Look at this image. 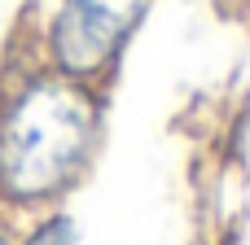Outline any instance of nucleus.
<instances>
[{"label": "nucleus", "instance_id": "2", "mask_svg": "<svg viewBox=\"0 0 250 245\" xmlns=\"http://www.w3.org/2000/svg\"><path fill=\"white\" fill-rule=\"evenodd\" d=\"M149 0H62L53 22V57L66 75L83 79L110 66Z\"/></svg>", "mask_w": 250, "mask_h": 245}, {"label": "nucleus", "instance_id": "1", "mask_svg": "<svg viewBox=\"0 0 250 245\" xmlns=\"http://www.w3.org/2000/svg\"><path fill=\"white\" fill-rule=\"evenodd\" d=\"M97 132L92 96L70 79H35L0 123V188L18 202L57 193Z\"/></svg>", "mask_w": 250, "mask_h": 245}, {"label": "nucleus", "instance_id": "3", "mask_svg": "<svg viewBox=\"0 0 250 245\" xmlns=\"http://www.w3.org/2000/svg\"><path fill=\"white\" fill-rule=\"evenodd\" d=\"M70 237H75V224L70 219H53L48 228H40L31 237V245H70Z\"/></svg>", "mask_w": 250, "mask_h": 245}, {"label": "nucleus", "instance_id": "4", "mask_svg": "<svg viewBox=\"0 0 250 245\" xmlns=\"http://www.w3.org/2000/svg\"><path fill=\"white\" fill-rule=\"evenodd\" d=\"M0 245H4V241H0Z\"/></svg>", "mask_w": 250, "mask_h": 245}]
</instances>
